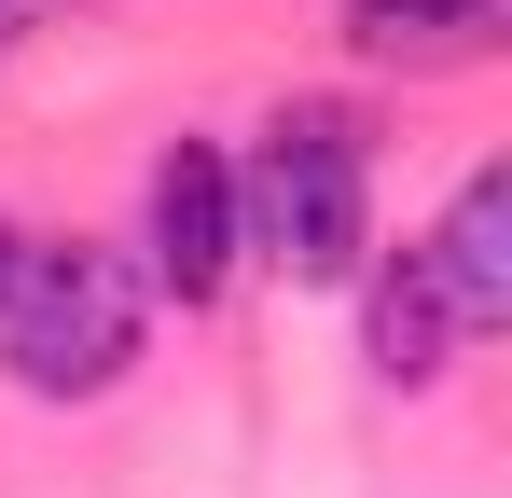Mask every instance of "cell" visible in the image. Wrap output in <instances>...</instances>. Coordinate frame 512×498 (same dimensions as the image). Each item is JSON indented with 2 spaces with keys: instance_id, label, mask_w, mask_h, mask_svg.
<instances>
[{
  "instance_id": "obj_1",
  "label": "cell",
  "mask_w": 512,
  "mask_h": 498,
  "mask_svg": "<svg viewBox=\"0 0 512 498\" xmlns=\"http://www.w3.org/2000/svg\"><path fill=\"white\" fill-rule=\"evenodd\" d=\"M236 263L277 291H346L374 263V125L346 97H291L236 153Z\"/></svg>"
},
{
  "instance_id": "obj_9",
  "label": "cell",
  "mask_w": 512,
  "mask_h": 498,
  "mask_svg": "<svg viewBox=\"0 0 512 498\" xmlns=\"http://www.w3.org/2000/svg\"><path fill=\"white\" fill-rule=\"evenodd\" d=\"M0 277H14V222H0Z\"/></svg>"
},
{
  "instance_id": "obj_4",
  "label": "cell",
  "mask_w": 512,
  "mask_h": 498,
  "mask_svg": "<svg viewBox=\"0 0 512 498\" xmlns=\"http://www.w3.org/2000/svg\"><path fill=\"white\" fill-rule=\"evenodd\" d=\"M416 263H429V291L457 305V332H471V346H485V332H512V166H499V153L443 194V222L416 236Z\"/></svg>"
},
{
  "instance_id": "obj_2",
  "label": "cell",
  "mask_w": 512,
  "mask_h": 498,
  "mask_svg": "<svg viewBox=\"0 0 512 498\" xmlns=\"http://www.w3.org/2000/svg\"><path fill=\"white\" fill-rule=\"evenodd\" d=\"M139 332H153V291L111 236H14V277H0V374L28 402H97L139 374Z\"/></svg>"
},
{
  "instance_id": "obj_7",
  "label": "cell",
  "mask_w": 512,
  "mask_h": 498,
  "mask_svg": "<svg viewBox=\"0 0 512 498\" xmlns=\"http://www.w3.org/2000/svg\"><path fill=\"white\" fill-rule=\"evenodd\" d=\"M374 14H443V0H346V28H374Z\"/></svg>"
},
{
  "instance_id": "obj_5",
  "label": "cell",
  "mask_w": 512,
  "mask_h": 498,
  "mask_svg": "<svg viewBox=\"0 0 512 498\" xmlns=\"http://www.w3.org/2000/svg\"><path fill=\"white\" fill-rule=\"evenodd\" d=\"M346 291H360V360H374V388H443V374H457V346H471V332H457V305L429 291L416 236L374 249Z\"/></svg>"
},
{
  "instance_id": "obj_3",
  "label": "cell",
  "mask_w": 512,
  "mask_h": 498,
  "mask_svg": "<svg viewBox=\"0 0 512 498\" xmlns=\"http://www.w3.org/2000/svg\"><path fill=\"white\" fill-rule=\"evenodd\" d=\"M250 263H236V153L222 139H167L153 194H139V291L167 305H222Z\"/></svg>"
},
{
  "instance_id": "obj_6",
  "label": "cell",
  "mask_w": 512,
  "mask_h": 498,
  "mask_svg": "<svg viewBox=\"0 0 512 498\" xmlns=\"http://www.w3.org/2000/svg\"><path fill=\"white\" fill-rule=\"evenodd\" d=\"M374 70H485L512 28H499V0H443V14H374V28H346Z\"/></svg>"
},
{
  "instance_id": "obj_8",
  "label": "cell",
  "mask_w": 512,
  "mask_h": 498,
  "mask_svg": "<svg viewBox=\"0 0 512 498\" xmlns=\"http://www.w3.org/2000/svg\"><path fill=\"white\" fill-rule=\"evenodd\" d=\"M28 14H56V0H0V28H28Z\"/></svg>"
}]
</instances>
